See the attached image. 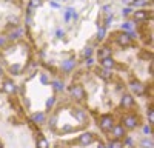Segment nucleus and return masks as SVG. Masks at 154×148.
I'll return each instance as SVG.
<instances>
[{
	"label": "nucleus",
	"instance_id": "nucleus-11",
	"mask_svg": "<svg viewBox=\"0 0 154 148\" xmlns=\"http://www.w3.org/2000/svg\"><path fill=\"white\" fill-rule=\"evenodd\" d=\"M3 91L8 93V94H14L17 91V86H16V83L12 82L11 79H5L3 80Z\"/></svg>",
	"mask_w": 154,
	"mask_h": 148
},
{
	"label": "nucleus",
	"instance_id": "nucleus-4",
	"mask_svg": "<svg viewBox=\"0 0 154 148\" xmlns=\"http://www.w3.org/2000/svg\"><path fill=\"white\" fill-rule=\"evenodd\" d=\"M69 93L72 96V99H75V100H83L85 99V90H83V86L80 85H71L69 86Z\"/></svg>",
	"mask_w": 154,
	"mask_h": 148
},
{
	"label": "nucleus",
	"instance_id": "nucleus-25",
	"mask_svg": "<svg viewBox=\"0 0 154 148\" xmlns=\"http://www.w3.org/2000/svg\"><path fill=\"white\" fill-rule=\"evenodd\" d=\"M112 20H114L112 12H111V14H106V17H105V20H103V25H102V26H103V28H108L109 25L112 23Z\"/></svg>",
	"mask_w": 154,
	"mask_h": 148
},
{
	"label": "nucleus",
	"instance_id": "nucleus-8",
	"mask_svg": "<svg viewBox=\"0 0 154 148\" xmlns=\"http://www.w3.org/2000/svg\"><path fill=\"white\" fill-rule=\"evenodd\" d=\"M111 133V136H112V137L114 139H122V137H125V133H126V130L122 127V125H114L112 127V130L109 131Z\"/></svg>",
	"mask_w": 154,
	"mask_h": 148
},
{
	"label": "nucleus",
	"instance_id": "nucleus-1",
	"mask_svg": "<svg viewBox=\"0 0 154 148\" xmlns=\"http://www.w3.org/2000/svg\"><path fill=\"white\" fill-rule=\"evenodd\" d=\"M114 125H116V123H114L112 116H109V114L100 116V119H99V127H100V130L103 131V133H109Z\"/></svg>",
	"mask_w": 154,
	"mask_h": 148
},
{
	"label": "nucleus",
	"instance_id": "nucleus-19",
	"mask_svg": "<svg viewBox=\"0 0 154 148\" xmlns=\"http://www.w3.org/2000/svg\"><path fill=\"white\" fill-rule=\"evenodd\" d=\"M54 86V90L57 91V93H62L63 90H65V83H63V80H59V79H56V80H53V83H51Z\"/></svg>",
	"mask_w": 154,
	"mask_h": 148
},
{
	"label": "nucleus",
	"instance_id": "nucleus-38",
	"mask_svg": "<svg viewBox=\"0 0 154 148\" xmlns=\"http://www.w3.org/2000/svg\"><path fill=\"white\" fill-rule=\"evenodd\" d=\"M109 9H111V6H109V5H105V6H103V11L106 12V14H109V12H108Z\"/></svg>",
	"mask_w": 154,
	"mask_h": 148
},
{
	"label": "nucleus",
	"instance_id": "nucleus-24",
	"mask_svg": "<svg viewBox=\"0 0 154 148\" xmlns=\"http://www.w3.org/2000/svg\"><path fill=\"white\" fill-rule=\"evenodd\" d=\"M43 2H45V0H29V2H28V6L37 9L38 6H42V5H43Z\"/></svg>",
	"mask_w": 154,
	"mask_h": 148
},
{
	"label": "nucleus",
	"instance_id": "nucleus-30",
	"mask_svg": "<svg viewBox=\"0 0 154 148\" xmlns=\"http://www.w3.org/2000/svg\"><path fill=\"white\" fill-rule=\"evenodd\" d=\"M56 122H57V116H53V117H51V120H49V123H48L51 130L56 128Z\"/></svg>",
	"mask_w": 154,
	"mask_h": 148
},
{
	"label": "nucleus",
	"instance_id": "nucleus-35",
	"mask_svg": "<svg viewBox=\"0 0 154 148\" xmlns=\"http://www.w3.org/2000/svg\"><path fill=\"white\" fill-rule=\"evenodd\" d=\"M57 37H59V39H63V37H65V31H63V29H57Z\"/></svg>",
	"mask_w": 154,
	"mask_h": 148
},
{
	"label": "nucleus",
	"instance_id": "nucleus-9",
	"mask_svg": "<svg viewBox=\"0 0 154 148\" xmlns=\"http://www.w3.org/2000/svg\"><path fill=\"white\" fill-rule=\"evenodd\" d=\"M116 42H117V45H120V46H130L131 45L130 37L125 34V31H122V32H119L117 35H116Z\"/></svg>",
	"mask_w": 154,
	"mask_h": 148
},
{
	"label": "nucleus",
	"instance_id": "nucleus-28",
	"mask_svg": "<svg viewBox=\"0 0 154 148\" xmlns=\"http://www.w3.org/2000/svg\"><path fill=\"white\" fill-rule=\"evenodd\" d=\"M75 9L74 8H68L66 9V12H65V22H68L69 19H72V12H74Z\"/></svg>",
	"mask_w": 154,
	"mask_h": 148
},
{
	"label": "nucleus",
	"instance_id": "nucleus-42",
	"mask_svg": "<svg viewBox=\"0 0 154 148\" xmlns=\"http://www.w3.org/2000/svg\"><path fill=\"white\" fill-rule=\"evenodd\" d=\"M2 74H3V68H2V66H0V76H2Z\"/></svg>",
	"mask_w": 154,
	"mask_h": 148
},
{
	"label": "nucleus",
	"instance_id": "nucleus-3",
	"mask_svg": "<svg viewBox=\"0 0 154 148\" xmlns=\"http://www.w3.org/2000/svg\"><path fill=\"white\" fill-rule=\"evenodd\" d=\"M151 17H152L151 11H148V9H145V8L133 11V20H134V22H145V20H148V19H151Z\"/></svg>",
	"mask_w": 154,
	"mask_h": 148
},
{
	"label": "nucleus",
	"instance_id": "nucleus-37",
	"mask_svg": "<svg viewBox=\"0 0 154 148\" xmlns=\"http://www.w3.org/2000/svg\"><path fill=\"white\" fill-rule=\"evenodd\" d=\"M40 80H42V83H48V77H46V74H42Z\"/></svg>",
	"mask_w": 154,
	"mask_h": 148
},
{
	"label": "nucleus",
	"instance_id": "nucleus-40",
	"mask_svg": "<svg viewBox=\"0 0 154 148\" xmlns=\"http://www.w3.org/2000/svg\"><path fill=\"white\" fill-rule=\"evenodd\" d=\"M51 5H53L54 8H59V3H56V2H51Z\"/></svg>",
	"mask_w": 154,
	"mask_h": 148
},
{
	"label": "nucleus",
	"instance_id": "nucleus-20",
	"mask_svg": "<svg viewBox=\"0 0 154 148\" xmlns=\"http://www.w3.org/2000/svg\"><path fill=\"white\" fill-rule=\"evenodd\" d=\"M31 120H32L34 123H43V122H45V114H43V113H35V114H32Z\"/></svg>",
	"mask_w": 154,
	"mask_h": 148
},
{
	"label": "nucleus",
	"instance_id": "nucleus-14",
	"mask_svg": "<svg viewBox=\"0 0 154 148\" xmlns=\"http://www.w3.org/2000/svg\"><path fill=\"white\" fill-rule=\"evenodd\" d=\"M91 142H94V134L93 133H83L82 136H79V143L80 145H89Z\"/></svg>",
	"mask_w": 154,
	"mask_h": 148
},
{
	"label": "nucleus",
	"instance_id": "nucleus-44",
	"mask_svg": "<svg viewBox=\"0 0 154 148\" xmlns=\"http://www.w3.org/2000/svg\"><path fill=\"white\" fill-rule=\"evenodd\" d=\"M5 2H12V0H5Z\"/></svg>",
	"mask_w": 154,
	"mask_h": 148
},
{
	"label": "nucleus",
	"instance_id": "nucleus-27",
	"mask_svg": "<svg viewBox=\"0 0 154 148\" xmlns=\"http://www.w3.org/2000/svg\"><path fill=\"white\" fill-rule=\"evenodd\" d=\"M120 28H122V31H133V23L131 22H123Z\"/></svg>",
	"mask_w": 154,
	"mask_h": 148
},
{
	"label": "nucleus",
	"instance_id": "nucleus-13",
	"mask_svg": "<svg viewBox=\"0 0 154 148\" xmlns=\"http://www.w3.org/2000/svg\"><path fill=\"white\" fill-rule=\"evenodd\" d=\"M72 116L79 120L80 123H85L88 120V116H86V111L80 109V108H77V109H72Z\"/></svg>",
	"mask_w": 154,
	"mask_h": 148
},
{
	"label": "nucleus",
	"instance_id": "nucleus-26",
	"mask_svg": "<svg viewBox=\"0 0 154 148\" xmlns=\"http://www.w3.org/2000/svg\"><path fill=\"white\" fill-rule=\"evenodd\" d=\"M133 11H134V9H133L131 6H126V8L122 9V16H123V17H130V16L133 14Z\"/></svg>",
	"mask_w": 154,
	"mask_h": 148
},
{
	"label": "nucleus",
	"instance_id": "nucleus-45",
	"mask_svg": "<svg viewBox=\"0 0 154 148\" xmlns=\"http://www.w3.org/2000/svg\"><path fill=\"white\" fill-rule=\"evenodd\" d=\"M60 2H65V0H60Z\"/></svg>",
	"mask_w": 154,
	"mask_h": 148
},
{
	"label": "nucleus",
	"instance_id": "nucleus-7",
	"mask_svg": "<svg viewBox=\"0 0 154 148\" xmlns=\"http://www.w3.org/2000/svg\"><path fill=\"white\" fill-rule=\"evenodd\" d=\"M22 35H25V29L17 26V28H14V29H12V31L6 35V40H12V42H14V40H19Z\"/></svg>",
	"mask_w": 154,
	"mask_h": 148
},
{
	"label": "nucleus",
	"instance_id": "nucleus-15",
	"mask_svg": "<svg viewBox=\"0 0 154 148\" xmlns=\"http://www.w3.org/2000/svg\"><path fill=\"white\" fill-rule=\"evenodd\" d=\"M74 68H75V59H69V60L62 62V71L63 72H71Z\"/></svg>",
	"mask_w": 154,
	"mask_h": 148
},
{
	"label": "nucleus",
	"instance_id": "nucleus-39",
	"mask_svg": "<svg viewBox=\"0 0 154 148\" xmlns=\"http://www.w3.org/2000/svg\"><path fill=\"white\" fill-rule=\"evenodd\" d=\"M122 2H123V3H125V5H130V3H131V2H133V0H122Z\"/></svg>",
	"mask_w": 154,
	"mask_h": 148
},
{
	"label": "nucleus",
	"instance_id": "nucleus-41",
	"mask_svg": "<svg viewBox=\"0 0 154 148\" xmlns=\"http://www.w3.org/2000/svg\"><path fill=\"white\" fill-rule=\"evenodd\" d=\"M97 148H105V145H103V143H99V146H97Z\"/></svg>",
	"mask_w": 154,
	"mask_h": 148
},
{
	"label": "nucleus",
	"instance_id": "nucleus-32",
	"mask_svg": "<svg viewBox=\"0 0 154 148\" xmlns=\"http://www.w3.org/2000/svg\"><path fill=\"white\" fill-rule=\"evenodd\" d=\"M148 117H149V125H151V123L154 122V113H152V108L151 106L148 108Z\"/></svg>",
	"mask_w": 154,
	"mask_h": 148
},
{
	"label": "nucleus",
	"instance_id": "nucleus-10",
	"mask_svg": "<svg viewBox=\"0 0 154 148\" xmlns=\"http://www.w3.org/2000/svg\"><path fill=\"white\" fill-rule=\"evenodd\" d=\"M134 103H136V100H134V97L131 96V94H123L122 96V100H120V105L123 106V108H133L134 106Z\"/></svg>",
	"mask_w": 154,
	"mask_h": 148
},
{
	"label": "nucleus",
	"instance_id": "nucleus-17",
	"mask_svg": "<svg viewBox=\"0 0 154 148\" xmlns=\"http://www.w3.org/2000/svg\"><path fill=\"white\" fill-rule=\"evenodd\" d=\"M148 5V0H133V2L130 3L131 8H139V9H142Z\"/></svg>",
	"mask_w": 154,
	"mask_h": 148
},
{
	"label": "nucleus",
	"instance_id": "nucleus-43",
	"mask_svg": "<svg viewBox=\"0 0 154 148\" xmlns=\"http://www.w3.org/2000/svg\"><path fill=\"white\" fill-rule=\"evenodd\" d=\"M0 148H3V143H2V140H0Z\"/></svg>",
	"mask_w": 154,
	"mask_h": 148
},
{
	"label": "nucleus",
	"instance_id": "nucleus-6",
	"mask_svg": "<svg viewBox=\"0 0 154 148\" xmlns=\"http://www.w3.org/2000/svg\"><path fill=\"white\" fill-rule=\"evenodd\" d=\"M100 66L102 68H106V69H114L116 66H117V63H116V60L111 56H106V57H102L100 59Z\"/></svg>",
	"mask_w": 154,
	"mask_h": 148
},
{
	"label": "nucleus",
	"instance_id": "nucleus-33",
	"mask_svg": "<svg viewBox=\"0 0 154 148\" xmlns=\"http://www.w3.org/2000/svg\"><path fill=\"white\" fill-rule=\"evenodd\" d=\"M143 133H145L146 136H151V125H149V123L143 127Z\"/></svg>",
	"mask_w": 154,
	"mask_h": 148
},
{
	"label": "nucleus",
	"instance_id": "nucleus-12",
	"mask_svg": "<svg viewBox=\"0 0 154 148\" xmlns=\"http://www.w3.org/2000/svg\"><path fill=\"white\" fill-rule=\"evenodd\" d=\"M96 74L100 77V79H103V80H109L112 77V74H111V69H106V68H96Z\"/></svg>",
	"mask_w": 154,
	"mask_h": 148
},
{
	"label": "nucleus",
	"instance_id": "nucleus-5",
	"mask_svg": "<svg viewBox=\"0 0 154 148\" xmlns=\"http://www.w3.org/2000/svg\"><path fill=\"white\" fill-rule=\"evenodd\" d=\"M130 88H131V91H133L136 96H142V94L145 93V86H143V83H142V82H139L137 79H133V80L130 82Z\"/></svg>",
	"mask_w": 154,
	"mask_h": 148
},
{
	"label": "nucleus",
	"instance_id": "nucleus-16",
	"mask_svg": "<svg viewBox=\"0 0 154 148\" xmlns=\"http://www.w3.org/2000/svg\"><path fill=\"white\" fill-rule=\"evenodd\" d=\"M35 148H49V142L40 134V137L35 140Z\"/></svg>",
	"mask_w": 154,
	"mask_h": 148
},
{
	"label": "nucleus",
	"instance_id": "nucleus-34",
	"mask_svg": "<svg viewBox=\"0 0 154 148\" xmlns=\"http://www.w3.org/2000/svg\"><path fill=\"white\" fill-rule=\"evenodd\" d=\"M85 63H86V66H91V65H94V59H93V57H88V59L85 60Z\"/></svg>",
	"mask_w": 154,
	"mask_h": 148
},
{
	"label": "nucleus",
	"instance_id": "nucleus-31",
	"mask_svg": "<svg viewBox=\"0 0 154 148\" xmlns=\"http://www.w3.org/2000/svg\"><path fill=\"white\" fill-rule=\"evenodd\" d=\"M54 102H56V97H54V96H53V97H49L48 100H46V106L51 109V108H53V105H54Z\"/></svg>",
	"mask_w": 154,
	"mask_h": 148
},
{
	"label": "nucleus",
	"instance_id": "nucleus-2",
	"mask_svg": "<svg viewBox=\"0 0 154 148\" xmlns=\"http://www.w3.org/2000/svg\"><path fill=\"white\" fill-rule=\"evenodd\" d=\"M122 123L125 130H136L139 127V117L136 114H126L122 117Z\"/></svg>",
	"mask_w": 154,
	"mask_h": 148
},
{
	"label": "nucleus",
	"instance_id": "nucleus-36",
	"mask_svg": "<svg viewBox=\"0 0 154 148\" xmlns=\"http://www.w3.org/2000/svg\"><path fill=\"white\" fill-rule=\"evenodd\" d=\"M6 42H8L6 37H0V48H3V46L6 45Z\"/></svg>",
	"mask_w": 154,
	"mask_h": 148
},
{
	"label": "nucleus",
	"instance_id": "nucleus-21",
	"mask_svg": "<svg viewBox=\"0 0 154 148\" xmlns=\"http://www.w3.org/2000/svg\"><path fill=\"white\" fill-rule=\"evenodd\" d=\"M97 56H99L100 59H102V57H106V56H111V49H109L108 46H102V48L99 49Z\"/></svg>",
	"mask_w": 154,
	"mask_h": 148
},
{
	"label": "nucleus",
	"instance_id": "nucleus-22",
	"mask_svg": "<svg viewBox=\"0 0 154 148\" xmlns=\"http://www.w3.org/2000/svg\"><path fill=\"white\" fill-rule=\"evenodd\" d=\"M140 146H142V148H154L152 139L151 137H145L142 142H140Z\"/></svg>",
	"mask_w": 154,
	"mask_h": 148
},
{
	"label": "nucleus",
	"instance_id": "nucleus-23",
	"mask_svg": "<svg viewBox=\"0 0 154 148\" xmlns=\"http://www.w3.org/2000/svg\"><path fill=\"white\" fill-rule=\"evenodd\" d=\"M106 35V28H103L102 25H99V31H97V39L99 40H103Z\"/></svg>",
	"mask_w": 154,
	"mask_h": 148
},
{
	"label": "nucleus",
	"instance_id": "nucleus-29",
	"mask_svg": "<svg viewBox=\"0 0 154 148\" xmlns=\"http://www.w3.org/2000/svg\"><path fill=\"white\" fill-rule=\"evenodd\" d=\"M83 57H85V59L93 57V48H89V46H88V48H85V49H83Z\"/></svg>",
	"mask_w": 154,
	"mask_h": 148
},
{
	"label": "nucleus",
	"instance_id": "nucleus-18",
	"mask_svg": "<svg viewBox=\"0 0 154 148\" xmlns=\"http://www.w3.org/2000/svg\"><path fill=\"white\" fill-rule=\"evenodd\" d=\"M8 71H9V74H12V76H20V74H22V66L19 63H14V65L9 66Z\"/></svg>",
	"mask_w": 154,
	"mask_h": 148
}]
</instances>
